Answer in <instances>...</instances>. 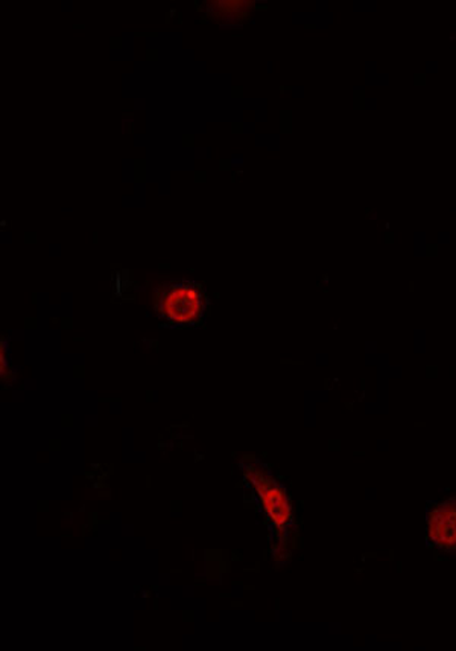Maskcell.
Returning a JSON list of instances; mask_svg holds the SVG:
<instances>
[{
  "label": "cell",
  "instance_id": "2",
  "mask_svg": "<svg viewBox=\"0 0 456 651\" xmlns=\"http://www.w3.org/2000/svg\"><path fill=\"white\" fill-rule=\"evenodd\" d=\"M252 473L254 474L253 482L259 498L264 502L265 511L275 523V527L290 525L291 519H293V508H291L285 489L264 473L254 472V470H252Z\"/></svg>",
  "mask_w": 456,
  "mask_h": 651
},
{
  "label": "cell",
  "instance_id": "3",
  "mask_svg": "<svg viewBox=\"0 0 456 651\" xmlns=\"http://www.w3.org/2000/svg\"><path fill=\"white\" fill-rule=\"evenodd\" d=\"M427 534L439 550L456 551V497L429 510Z\"/></svg>",
  "mask_w": 456,
  "mask_h": 651
},
{
  "label": "cell",
  "instance_id": "1",
  "mask_svg": "<svg viewBox=\"0 0 456 651\" xmlns=\"http://www.w3.org/2000/svg\"><path fill=\"white\" fill-rule=\"evenodd\" d=\"M205 294L195 282H172L159 299L160 317L172 323H193L203 317Z\"/></svg>",
  "mask_w": 456,
  "mask_h": 651
}]
</instances>
